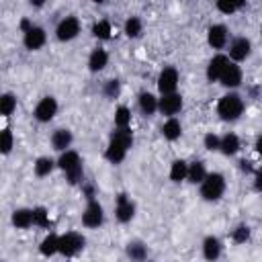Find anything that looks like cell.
Returning <instances> with one entry per match:
<instances>
[{
  "label": "cell",
  "mask_w": 262,
  "mask_h": 262,
  "mask_svg": "<svg viewBox=\"0 0 262 262\" xmlns=\"http://www.w3.org/2000/svg\"><path fill=\"white\" fill-rule=\"evenodd\" d=\"M225 190V178L221 174H209L205 176L203 180V186H201V196L205 201H217Z\"/></svg>",
  "instance_id": "3957f363"
},
{
  "label": "cell",
  "mask_w": 262,
  "mask_h": 262,
  "mask_svg": "<svg viewBox=\"0 0 262 262\" xmlns=\"http://www.w3.org/2000/svg\"><path fill=\"white\" fill-rule=\"evenodd\" d=\"M84 248V237L76 231H70L59 237V254L61 256H74Z\"/></svg>",
  "instance_id": "277c9868"
},
{
  "label": "cell",
  "mask_w": 262,
  "mask_h": 262,
  "mask_svg": "<svg viewBox=\"0 0 262 262\" xmlns=\"http://www.w3.org/2000/svg\"><path fill=\"white\" fill-rule=\"evenodd\" d=\"M55 252H59V237L53 235V233H49L43 239V244H41V254L43 256H53Z\"/></svg>",
  "instance_id": "484cf974"
},
{
  "label": "cell",
  "mask_w": 262,
  "mask_h": 262,
  "mask_svg": "<svg viewBox=\"0 0 262 262\" xmlns=\"http://www.w3.org/2000/svg\"><path fill=\"white\" fill-rule=\"evenodd\" d=\"M256 149H258V154H262V137H258V141H256Z\"/></svg>",
  "instance_id": "ee69618b"
},
{
  "label": "cell",
  "mask_w": 262,
  "mask_h": 262,
  "mask_svg": "<svg viewBox=\"0 0 262 262\" xmlns=\"http://www.w3.org/2000/svg\"><path fill=\"white\" fill-rule=\"evenodd\" d=\"M239 164H242V166H239L242 170H246V172H250V170H252V166H250V162H239Z\"/></svg>",
  "instance_id": "60d3db41"
},
{
  "label": "cell",
  "mask_w": 262,
  "mask_h": 262,
  "mask_svg": "<svg viewBox=\"0 0 262 262\" xmlns=\"http://www.w3.org/2000/svg\"><path fill=\"white\" fill-rule=\"evenodd\" d=\"M82 221H84L86 227H98V225L102 223V207H100L98 201L90 199L86 211L82 213Z\"/></svg>",
  "instance_id": "5b68a950"
},
{
  "label": "cell",
  "mask_w": 262,
  "mask_h": 262,
  "mask_svg": "<svg viewBox=\"0 0 262 262\" xmlns=\"http://www.w3.org/2000/svg\"><path fill=\"white\" fill-rule=\"evenodd\" d=\"M158 108H160L164 115H176V113L182 108V96L176 94V92L162 94V98H160V102H158Z\"/></svg>",
  "instance_id": "ba28073f"
},
{
  "label": "cell",
  "mask_w": 262,
  "mask_h": 262,
  "mask_svg": "<svg viewBox=\"0 0 262 262\" xmlns=\"http://www.w3.org/2000/svg\"><path fill=\"white\" fill-rule=\"evenodd\" d=\"M45 43V31L41 27H31L25 31V47L27 49H39Z\"/></svg>",
  "instance_id": "8fae6325"
},
{
  "label": "cell",
  "mask_w": 262,
  "mask_h": 262,
  "mask_svg": "<svg viewBox=\"0 0 262 262\" xmlns=\"http://www.w3.org/2000/svg\"><path fill=\"white\" fill-rule=\"evenodd\" d=\"M131 123V113L127 106H119L117 113H115V125L117 127H129Z\"/></svg>",
  "instance_id": "f546056e"
},
{
  "label": "cell",
  "mask_w": 262,
  "mask_h": 262,
  "mask_svg": "<svg viewBox=\"0 0 262 262\" xmlns=\"http://www.w3.org/2000/svg\"><path fill=\"white\" fill-rule=\"evenodd\" d=\"M51 168H53V160H49V158H39L35 162V174L37 176H47L51 172Z\"/></svg>",
  "instance_id": "4dcf8cb0"
},
{
  "label": "cell",
  "mask_w": 262,
  "mask_h": 262,
  "mask_svg": "<svg viewBox=\"0 0 262 262\" xmlns=\"http://www.w3.org/2000/svg\"><path fill=\"white\" fill-rule=\"evenodd\" d=\"M127 256L133 258V260H143L147 256V250H145V246L141 242H131L127 246Z\"/></svg>",
  "instance_id": "83f0119b"
},
{
  "label": "cell",
  "mask_w": 262,
  "mask_h": 262,
  "mask_svg": "<svg viewBox=\"0 0 262 262\" xmlns=\"http://www.w3.org/2000/svg\"><path fill=\"white\" fill-rule=\"evenodd\" d=\"M133 213H135V205L127 199V194H125V192H121V194L117 196V209H115L117 219H119L121 223H127V221H131Z\"/></svg>",
  "instance_id": "30bf717a"
},
{
  "label": "cell",
  "mask_w": 262,
  "mask_h": 262,
  "mask_svg": "<svg viewBox=\"0 0 262 262\" xmlns=\"http://www.w3.org/2000/svg\"><path fill=\"white\" fill-rule=\"evenodd\" d=\"M12 223L16 227H20V229L33 225V209H16L12 213Z\"/></svg>",
  "instance_id": "d6986e66"
},
{
  "label": "cell",
  "mask_w": 262,
  "mask_h": 262,
  "mask_svg": "<svg viewBox=\"0 0 262 262\" xmlns=\"http://www.w3.org/2000/svg\"><path fill=\"white\" fill-rule=\"evenodd\" d=\"M57 164H59V168L66 172L70 184H78V182L82 180V162H80V156H78L76 151L66 149V151L59 156Z\"/></svg>",
  "instance_id": "6da1fadb"
},
{
  "label": "cell",
  "mask_w": 262,
  "mask_h": 262,
  "mask_svg": "<svg viewBox=\"0 0 262 262\" xmlns=\"http://www.w3.org/2000/svg\"><path fill=\"white\" fill-rule=\"evenodd\" d=\"M139 108H141L143 115H154L156 108H158L156 96L149 94V92H141V94H139Z\"/></svg>",
  "instance_id": "7402d4cb"
},
{
  "label": "cell",
  "mask_w": 262,
  "mask_h": 262,
  "mask_svg": "<svg viewBox=\"0 0 262 262\" xmlns=\"http://www.w3.org/2000/svg\"><path fill=\"white\" fill-rule=\"evenodd\" d=\"M14 108H16V98L12 94H2V98H0V111H2V115L8 117V115H12Z\"/></svg>",
  "instance_id": "f1b7e54d"
},
{
  "label": "cell",
  "mask_w": 262,
  "mask_h": 262,
  "mask_svg": "<svg viewBox=\"0 0 262 262\" xmlns=\"http://www.w3.org/2000/svg\"><path fill=\"white\" fill-rule=\"evenodd\" d=\"M57 39L59 41H70V39H74L78 33H80V23H78V18H74V16H68V18H63L59 25H57Z\"/></svg>",
  "instance_id": "8992f818"
},
{
  "label": "cell",
  "mask_w": 262,
  "mask_h": 262,
  "mask_svg": "<svg viewBox=\"0 0 262 262\" xmlns=\"http://www.w3.org/2000/svg\"><path fill=\"white\" fill-rule=\"evenodd\" d=\"M227 63H229V59H227L225 55H215V57L209 61V68H207V78H209L211 82L219 80Z\"/></svg>",
  "instance_id": "5bb4252c"
},
{
  "label": "cell",
  "mask_w": 262,
  "mask_h": 262,
  "mask_svg": "<svg viewBox=\"0 0 262 262\" xmlns=\"http://www.w3.org/2000/svg\"><path fill=\"white\" fill-rule=\"evenodd\" d=\"M180 123L176 121V119H170V121H166L164 123V127H162V133H164V137L166 139H170V141H174V139H178L180 137Z\"/></svg>",
  "instance_id": "4316f807"
},
{
  "label": "cell",
  "mask_w": 262,
  "mask_h": 262,
  "mask_svg": "<svg viewBox=\"0 0 262 262\" xmlns=\"http://www.w3.org/2000/svg\"><path fill=\"white\" fill-rule=\"evenodd\" d=\"M219 82L223 86H229V88L237 86L242 82V70L235 63H227L225 70H223V74H221V78H219Z\"/></svg>",
  "instance_id": "4fadbf2b"
},
{
  "label": "cell",
  "mask_w": 262,
  "mask_h": 262,
  "mask_svg": "<svg viewBox=\"0 0 262 262\" xmlns=\"http://www.w3.org/2000/svg\"><path fill=\"white\" fill-rule=\"evenodd\" d=\"M227 43V29L223 25H213L209 29V45L215 49H221Z\"/></svg>",
  "instance_id": "9a60e30c"
},
{
  "label": "cell",
  "mask_w": 262,
  "mask_h": 262,
  "mask_svg": "<svg viewBox=\"0 0 262 262\" xmlns=\"http://www.w3.org/2000/svg\"><path fill=\"white\" fill-rule=\"evenodd\" d=\"M250 41L246 39V37H237L233 43H231V47H229V55H231V59H235V61H242V59H246L248 55H250Z\"/></svg>",
  "instance_id": "7c38bea8"
},
{
  "label": "cell",
  "mask_w": 262,
  "mask_h": 262,
  "mask_svg": "<svg viewBox=\"0 0 262 262\" xmlns=\"http://www.w3.org/2000/svg\"><path fill=\"white\" fill-rule=\"evenodd\" d=\"M106 61H108V55H106V51H104V49H94V51L90 53V59H88V68H90L92 72H100V70L106 66Z\"/></svg>",
  "instance_id": "ac0fdd59"
},
{
  "label": "cell",
  "mask_w": 262,
  "mask_h": 262,
  "mask_svg": "<svg viewBox=\"0 0 262 262\" xmlns=\"http://www.w3.org/2000/svg\"><path fill=\"white\" fill-rule=\"evenodd\" d=\"M178 86V72L174 68H164L160 78H158V88L162 94H168V92H174Z\"/></svg>",
  "instance_id": "52a82bcc"
},
{
  "label": "cell",
  "mask_w": 262,
  "mask_h": 262,
  "mask_svg": "<svg viewBox=\"0 0 262 262\" xmlns=\"http://www.w3.org/2000/svg\"><path fill=\"white\" fill-rule=\"evenodd\" d=\"M33 225H39V227H49V217H47V211H45L43 207L33 209Z\"/></svg>",
  "instance_id": "1f68e13d"
},
{
  "label": "cell",
  "mask_w": 262,
  "mask_h": 262,
  "mask_svg": "<svg viewBox=\"0 0 262 262\" xmlns=\"http://www.w3.org/2000/svg\"><path fill=\"white\" fill-rule=\"evenodd\" d=\"M205 176H207V174H205V166H203V162H192V164L188 166V174H186L188 182H192V184L203 182Z\"/></svg>",
  "instance_id": "cb8c5ba5"
},
{
  "label": "cell",
  "mask_w": 262,
  "mask_h": 262,
  "mask_svg": "<svg viewBox=\"0 0 262 262\" xmlns=\"http://www.w3.org/2000/svg\"><path fill=\"white\" fill-rule=\"evenodd\" d=\"M203 254H205L207 260L219 258V254H221V244H219V239H217V237H207V239L203 242Z\"/></svg>",
  "instance_id": "44dd1931"
},
{
  "label": "cell",
  "mask_w": 262,
  "mask_h": 262,
  "mask_svg": "<svg viewBox=\"0 0 262 262\" xmlns=\"http://www.w3.org/2000/svg\"><path fill=\"white\" fill-rule=\"evenodd\" d=\"M217 8H219L223 14H231L233 10H237L233 0H217Z\"/></svg>",
  "instance_id": "8d00e7d4"
},
{
  "label": "cell",
  "mask_w": 262,
  "mask_h": 262,
  "mask_svg": "<svg viewBox=\"0 0 262 262\" xmlns=\"http://www.w3.org/2000/svg\"><path fill=\"white\" fill-rule=\"evenodd\" d=\"M92 33H94V37H98V39H108V37H111V25H108L106 20H100V23H96V25L92 27Z\"/></svg>",
  "instance_id": "d6a6232c"
},
{
  "label": "cell",
  "mask_w": 262,
  "mask_h": 262,
  "mask_svg": "<svg viewBox=\"0 0 262 262\" xmlns=\"http://www.w3.org/2000/svg\"><path fill=\"white\" fill-rule=\"evenodd\" d=\"M125 33H127L129 37H137V35L141 33V20L135 18V16H131V18L125 23Z\"/></svg>",
  "instance_id": "836d02e7"
},
{
  "label": "cell",
  "mask_w": 262,
  "mask_h": 262,
  "mask_svg": "<svg viewBox=\"0 0 262 262\" xmlns=\"http://www.w3.org/2000/svg\"><path fill=\"white\" fill-rule=\"evenodd\" d=\"M119 80H108L106 84H104V94L108 96V98H115L117 94H119Z\"/></svg>",
  "instance_id": "d590c367"
},
{
  "label": "cell",
  "mask_w": 262,
  "mask_h": 262,
  "mask_svg": "<svg viewBox=\"0 0 262 262\" xmlns=\"http://www.w3.org/2000/svg\"><path fill=\"white\" fill-rule=\"evenodd\" d=\"M84 190H86V194H88V199H92V196H94V188H92V186H86Z\"/></svg>",
  "instance_id": "b9f144b4"
},
{
  "label": "cell",
  "mask_w": 262,
  "mask_h": 262,
  "mask_svg": "<svg viewBox=\"0 0 262 262\" xmlns=\"http://www.w3.org/2000/svg\"><path fill=\"white\" fill-rule=\"evenodd\" d=\"M248 237H250V227H248V225L235 227V231H233V242H235V244H244Z\"/></svg>",
  "instance_id": "e575fe53"
},
{
  "label": "cell",
  "mask_w": 262,
  "mask_h": 262,
  "mask_svg": "<svg viewBox=\"0 0 262 262\" xmlns=\"http://www.w3.org/2000/svg\"><path fill=\"white\" fill-rule=\"evenodd\" d=\"M233 2H235V8H242L246 4V0H233Z\"/></svg>",
  "instance_id": "f6af8a7d"
},
{
  "label": "cell",
  "mask_w": 262,
  "mask_h": 262,
  "mask_svg": "<svg viewBox=\"0 0 262 262\" xmlns=\"http://www.w3.org/2000/svg\"><path fill=\"white\" fill-rule=\"evenodd\" d=\"M12 149V133L8 129L2 131V154H8Z\"/></svg>",
  "instance_id": "74e56055"
},
{
  "label": "cell",
  "mask_w": 262,
  "mask_h": 262,
  "mask_svg": "<svg viewBox=\"0 0 262 262\" xmlns=\"http://www.w3.org/2000/svg\"><path fill=\"white\" fill-rule=\"evenodd\" d=\"M94 2H104V0H94Z\"/></svg>",
  "instance_id": "bcb514c9"
},
{
  "label": "cell",
  "mask_w": 262,
  "mask_h": 262,
  "mask_svg": "<svg viewBox=\"0 0 262 262\" xmlns=\"http://www.w3.org/2000/svg\"><path fill=\"white\" fill-rule=\"evenodd\" d=\"M219 149H221L225 156H233V154L239 149V139H237V135H233V133L223 135V137H221V145H219Z\"/></svg>",
  "instance_id": "ffe728a7"
},
{
  "label": "cell",
  "mask_w": 262,
  "mask_h": 262,
  "mask_svg": "<svg viewBox=\"0 0 262 262\" xmlns=\"http://www.w3.org/2000/svg\"><path fill=\"white\" fill-rule=\"evenodd\" d=\"M55 113H57V102H55V98H51V96L41 98L39 104H37V108H35V117H37L39 121H43V123H45V121H51Z\"/></svg>",
  "instance_id": "9c48e42d"
},
{
  "label": "cell",
  "mask_w": 262,
  "mask_h": 262,
  "mask_svg": "<svg viewBox=\"0 0 262 262\" xmlns=\"http://www.w3.org/2000/svg\"><path fill=\"white\" fill-rule=\"evenodd\" d=\"M125 154H127V149L123 147V145H119V143H115V141H111L108 143V147H106V160L108 162H113V164H119V162H123L125 160Z\"/></svg>",
  "instance_id": "603a6c76"
},
{
  "label": "cell",
  "mask_w": 262,
  "mask_h": 262,
  "mask_svg": "<svg viewBox=\"0 0 262 262\" xmlns=\"http://www.w3.org/2000/svg\"><path fill=\"white\" fill-rule=\"evenodd\" d=\"M242 111H244V100L237 94H225L217 104V113L223 121H235L242 115Z\"/></svg>",
  "instance_id": "7a4b0ae2"
},
{
  "label": "cell",
  "mask_w": 262,
  "mask_h": 262,
  "mask_svg": "<svg viewBox=\"0 0 262 262\" xmlns=\"http://www.w3.org/2000/svg\"><path fill=\"white\" fill-rule=\"evenodd\" d=\"M111 141L129 149L133 145V133L129 131V127H117V131H113V135H111Z\"/></svg>",
  "instance_id": "e0dca14e"
},
{
  "label": "cell",
  "mask_w": 262,
  "mask_h": 262,
  "mask_svg": "<svg viewBox=\"0 0 262 262\" xmlns=\"http://www.w3.org/2000/svg\"><path fill=\"white\" fill-rule=\"evenodd\" d=\"M29 2H31L33 6H43V4H45V0H29Z\"/></svg>",
  "instance_id": "7bdbcfd3"
},
{
  "label": "cell",
  "mask_w": 262,
  "mask_h": 262,
  "mask_svg": "<svg viewBox=\"0 0 262 262\" xmlns=\"http://www.w3.org/2000/svg\"><path fill=\"white\" fill-rule=\"evenodd\" d=\"M186 174H188V164H186V162H182V160L172 162V168H170V178H172L174 182L184 180V178H186Z\"/></svg>",
  "instance_id": "d4e9b609"
},
{
  "label": "cell",
  "mask_w": 262,
  "mask_h": 262,
  "mask_svg": "<svg viewBox=\"0 0 262 262\" xmlns=\"http://www.w3.org/2000/svg\"><path fill=\"white\" fill-rule=\"evenodd\" d=\"M51 143L57 151H66V147H70V143H72V133L68 129H57L51 135Z\"/></svg>",
  "instance_id": "2e32d148"
},
{
  "label": "cell",
  "mask_w": 262,
  "mask_h": 262,
  "mask_svg": "<svg viewBox=\"0 0 262 262\" xmlns=\"http://www.w3.org/2000/svg\"><path fill=\"white\" fill-rule=\"evenodd\" d=\"M256 190H260V192H262V170H258V172H256Z\"/></svg>",
  "instance_id": "ab89813d"
},
{
  "label": "cell",
  "mask_w": 262,
  "mask_h": 262,
  "mask_svg": "<svg viewBox=\"0 0 262 262\" xmlns=\"http://www.w3.org/2000/svg\"><path fill=\"white\" fill-rule=\"evenodd\" d=\"M219 145H221V139L217 137V135H213V133H209V135H205V147L207 149H219Z\"/></svg>",
  "instance_id": "f35d334b"
}]
</instances>
